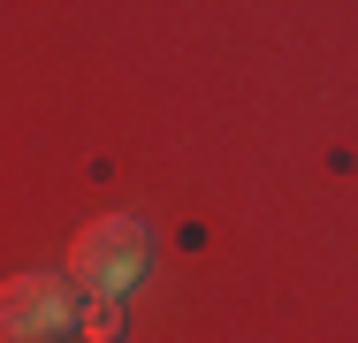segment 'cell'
<instances>
[{
	"instance_id": "7a4b0ae2",
	"label": "cell",
	"mask_w": 358,
	"mask_h": 343,
	"mask_svg": "<svg viewBox=\"0 0 358 343\" xmlns=\"http://www.w3.org/2000/svg\"><path fill=\"white\" fill-rule=\"evenodd\" d=\"M76 328V305H69V282L54 274H15L0 290V343H62Z\"/></svg>"
},
{
	"instance_id": "6da1fadb",
	"label": "cell",
	"mask_w": 358,
	"mask_h": 343,
	"mask_svg": "<svg viewBox=\"0 0 358 343\" xmlns=\"http://www.w3.org/2000/svg\"><path fill=\"white\" fill-rule=\"evenodd\" d=\"M145 229L138 221H92L84 229V244H76V282L99 298V305H122L130 290H138V274H145Z\"/></svg>"
}]
</instances>
